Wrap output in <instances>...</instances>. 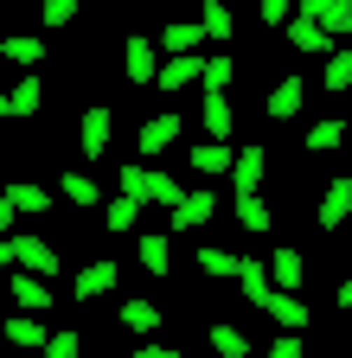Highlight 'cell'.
I'll return each mask as SVG.
<instances>
[{"label":"cell","instance_id":"6da1fadb","mask_svg":"<svg viewBox=\"0 0 352 358\" xmlns=\"http://www.w3.org/2000/svg\"><path fill=\"white\" fill-rule=\"evenodd\" d=\"M0 262H7V268H32V275H45V282L58 275V250L45 237H26V231L20 237H0Z\"/></svg>","mask_w":352,"mask_h":358},{"label":"cell","instance_id":"7a4b0ae2","mask_svg":"<svg viewBox=\"0 0 352 358\" xmlns=\"http://www.w3.org/2000/svg\"><path fill=\"white\" fill-rule=\"evenodd\" d=\"M20 211H26V217L52 211V192H45V186H32V179H7V192H0V231H13Z\"/></svg>","mask_w":352,"mask_h":358},{"label":"cell","instance_id":"3957f363","mask_svg":"<svg viewBox=\"0 0 352 358\" xmlns=\"http://www.w3.org/2000/svg\"><path fill=\"white\" fill-rule=\"evenodd\" d=\"M122 71H128V83H154L160 77V45L148 32H128L122 38Z\"/></svg>","mask_w":352,"mask_h":358},{"label":"cell","instance_id":"277c9868","mask_svg":"<svg viewBox=\"0 0 352 358\" xmlns=\"http://www.w3.org/2000/svg\"><path fill=\"white\" fill-rule=\"evenodd\" d=\"M301 103H307V83L282 71V77L269 83V96H262V115H269V122H295V115H301Z\"/></svg>","mask_w":352,"mask_h":358},{"label":"cell","instance_id":"5b68a950","mask_svg":"<svg viewBox=\"0 0 352 358\" xmlns=\"http://www.w3.org/2000/svg\"><path fill=\"white\" fill-rule=\"evenodd\" d=\"M38 109H45V77H20L7 96H0V115L7 122H32Z\"/></svg>","mask_w":352,"mask_h":358},{"label":"cell","instance_id":"8992f818","mask_svg":"<svg viewBox=\"0 0 352 358\" xmlns=\"http://www.w3.org/2000/svg\"><path fill=\"white\" fill-rule=\"evenodd\" d=\"M109 128H115V115L97 103V109H83V122H77V148H83V160H103L109 154Z\"/></svg>","mask_w":352,"mask_h":358},{"label":"cell","instance_id":"52a82bcc","mask_svg":"<svg viewBox=\"0 0 352 358\" xmlns=\"http://www.w3.org/2000/svg\"><path fill=\"white\" fill-rule=\"evenodd\" d=\"M115 282H122V268L103 256V262H90V268H77V275H71V301H103Z\"/></svg>","mask_w":352,"mask_h":358},{"label":"cell","instance_id":"ba28073f","mask_svg":"<svg viewBox=\"0 0 352 358\" xmlns=\"http://www.w3.org/2000/svg\"><path fill=\"white\" fill-rule=\"evenodd\" d=\"M262 179H269V148H244L231 166V192L250 199V192H262Z\"/></svg>","mask_w":352,"mask_h":358},{"label":"cell","instance_id":"9c48e42d","mask_svg":"<svg viewBox=\"0 0 352 358\" xmlns=\"http://www.w3.org/2000/svg\"><path fill=\"white\" fill-rule=\"evenodd\" d=\"M346 217H352V179H327V192L314 205V224H321V231H339Z\"/></svg>","mask_w":352,"mask_h":358},{"label":"cell","instance_id":"30bf717a","mask_svg":"<svg viewBox=\"0 0 352 358\" xmlns=\"http://www.w3.org/2000/svg\"><path fill=\"white\" fill-rule=\"evenodd\" d=\"M135 262H141V275L167 282V275H173V237H167V231H148V237L135 243Z\"/></svg>","mask_w":352,"mask_h":358},{"label":"cell","instance_id":"8fae6325","mask_svg":"<svg viewBox=\"0 0 352 358\" xmlns=\"http://www.w3.org/2000/svg\"><path fill=\"white\" fill-rule=\"evenodd\" d=\"M282 32H288V45H295L301 58H333V32H327V26H314V20H301V13H295Z\"/></svg>","mask_w":352,"mask_h":358},{"label":"cell","instance_id":"7c38bea8","mask_svg":"<svg viewBox=\"0 0 352 358\" xmlns=\"http://www.w3.org/2000/svg\"><path fill=\"white\" fill-rule=\"evenodd\" d=\"M262 313H269L282 333H307V320H314V313H307V301H301V294H288V288H276L269 301H262Z\"/></svg>","mask_w":352,"mask_h":358},{"label":"cell","instance_id":"4fadbf2b","mask_svg":"<svg viewBox=\"0 0 352 358\" xmlns=\"http://www.w3.org/2000/svg\"><path fill=\"white\" fill-rule=\"evenodd\" d=\"M0 333H7V339H13L20 352H45V345H52V327H45V320H38V313H26V307H20V313H13V320H7V327H0Z\"/></svg>","mask_w":352,"mask_h":358},{"label":"cell","instance_id":"5bb4252c","mask_svg":"<svg viewBox=\"0 0 352 358\" xmlns=\"http://www.w3.org/2000/svg\"><path fill=\"white\" fill-rule=\"evenodd\" d=\"M154 83L167 90V96H180V90H186V83H205V58H199V52H186V58H167Z\"/></svg>","mask_w":352,"mask_h":358},{"label":"cell","instance_id":"9a60e30c","mask_svg":"<svg viewBox=\"0 0 352 358\" xmlns=\"http://www.w3.org/2000/svg\"><path fill=\"white\" fill-rule=\"evenodd\" d=\"M135 141H141V154H167L173 141H180V109H167V115H148Z\"/></svg>","mask_w":352,"mask_h":358},{"label":"cell","instance_id":"2e32d148","mask_svg":"<svg viewBox=\"0 0 352 358\" xmlns=\"http://www.w3.org/2000/svg\"><path fill=\"white\" fill-rule=\"evenodd\" d=\"M244 262H250V256L211 250V243H205V250H199V275H205V282H244Z\"/></svg>","mask_w":352,"mask_h":358},{"label":"cell","instance_id":"e0dca14e","mask_svg":"<svg viewBox=\"0 0 352 358\" xmlns=\"http://www.w3.org/2000/svg\"><path fill=\"white\" fill-rule=\"evenodd\" d=\"M269 275H276V288L301 294V288H307V256H301L295 243H282V250H276V262H269Z\"/></svg>","mask_w":352,"mask_h":358},{"label":"cell","instance_id":"ac0fdd59","mask_svg":"<svg viewBox=\"0 0 352 358\" xmlns=\"http://www.w3.org/2000/svg\"><path fill=\"white\" fill-rule=\"evenodd\" d=\"M0 58L20 64V71H38V64H45V38H38V32H13V38H0Z\"/></svg>","mask_w":352,"mask_h":358},{"label":"cell","instance_id":"d6986e66","mask_svg":"<svg viewBox=\"0 0 352 358\" xmlns=\"http://www.w3.org/2000/svg\"><path fill=\"white\" fill-rule=\"evenodd\" d=\"M295 13H301V20H314V26H327V32H346L352 0H295Z\"/></svg>","mask_w":352,"mask_h":358},{"label":"cell","instance_id":"ffe728a7","mask_svg":"<svg viewBox=\"0 0 352 358\" xmlns=\"http://www.w3.org/2000/svg\"><path fill=\"white\" fill-rule=\"evenodd\" d=\"M7 288H13V301H20L26 313H45V307H52V288H45V275H32V268H13V282H7Z\"/></svg>","mask_w":352,"mask_h":358},{"label":"cell","instance_id":"44dd1931","mask_svg":"<svg viewBox=\"0 0 352 358\" xmlns=\"http://www.w3.org/2000/svg\"><path fill=\"white\" fill-rule=\"evenodd\" d=\"M160 52L167 58H186V52H199V45H205V26H180V20H173V26H160Z\"/></svg>","mask_w":352,"mask_h":358},{"label":"cell","instance_id":"7402d4cb","mask_svg":"<svg viewBox=\"0 0 352 358\" xmlns=\"http://www.w3.org/2000/svg\"><path fill=\"white\" fill-rule=\"evenodd\" d=\"M218 211V192H186V205L173 211V231H199V224H211Z\"/></svg>","mask_w":352,"mask_h":358},{"label":"cell","instance_id":"603a6c76","mask_svg":"<svg viewBox=\"0 0 352 358\" xmlns=\"http://www.w3.org/2000/svg\"><path fill=\"white\" fill-rule=\"evenodd\" d=\"M231 166H237L231 141H205V148H192V173H205V179H218V173H231Z\"/></svg>","mask_w":352,"mask_h":358},{"label":"cell","instance_id":"cb8c5ba5","mask_svg":"<svg viewBox=\"0 0 352 358\" xmlns=\"http://www.w3.org/2000/svg\"><path fill=\"white\" fill-rule=\"evenodd\" d=\"M199 26H205V38L231 45V32H237V13L225 7V0H205V7H199Z\"/></svg>","mask_w":352,"mask_h":358},{"label":"cell","instance_id":"d4e9b609","mask_svg":"<svg viewBox=\"0 0 352 358\" xmlns=\"http://www.w3.org/2000/svg\"><path fill=\"white\" fill-rule=\"evenodd\" d=\"M58 192H64V199H71L77 211H90V205H103V186H97L90 173H64V179H58Z\"/></svg>","mask_w":352,"mask_h":358},{"label":"cell","instance_id":"484cf974","mask_svg":"<svg viewBox=\"0 0 352 358\" xmlns=\"http://www.w3.org/2000/svg\"><path fill=\"white\" fill-rule=\"evenodd\" d=\"M231 128H237L231 96H205V134H211V141H231Z\"/></svg>","mask_w":352,"mask_h":358},{"label":"cell","instance_id":"4316f807","mask_svg":"<svg viewBox=\"0 0 352 358\" xmlns=\"http://www.w3.org/2000/svg\"><path fill=\"white\" fill-rule=\"evenodd\" d=\"M122 327H128V333H141V339H154L160 307H154V301H122Z\"/></svg>","mask_w":352,"mask_h":358},{"label":"cell","instance_id":"83f0119b","mask_svg":"<svg viewBox=\"0 0 352 358\" xmlns=\"http://www.w3.org/2000/svg\"><path fill=\"white\" fill-rule=\"evenodd\" d=\"M135 217H141V199L115 192V199L103 205V231H135Z\"/></svg>","mask_w":352,"mask_h":358},{"label":"cell","instance_id":"f1b7e54d","mask_svg":"<svg viewBox=\"0 0 352 358\" xmlns=\"http://www.w3.org/2000/svg\"><path fill=\"white\" fill-rule=\"evenodd\" d=\"M205 339H211V352H218V358H250V339H244V333H237L231 320H218V327H211Z\"/></svg>","mask_w":352,"mask_h":358},{"label":"cell","instance_id":"f546056e","mask_svg":"<svg viewBox=\"0 0 352 358\" xmlns=\"http://www.w3.org/2000/svg\"><path fill=\"white\" fill-rule=\"evenodd\" d=\"M154 186H160V173H154V166H122V192H128V199L154 205Z\"/></svg>","mask_w":352,"mask_h":358},{"label":"cell","instance_id":"4dcf8cb0","mask_svg":"<svg viewBox=\"0 0 352 358\" xmlns=\"http://www.w3.org/2000/svg\"><path fill=\"white\" fill-rule=\"evenodd\" d=\"M237 224L244 231H276V211L262 205V192H250V199H237Z\"/></svg>","mask_w":352,"mask_h":358},{"label":"cell","instance_id":"1f68e13d","mask_svg":"<svg viewBox=\"0 0 352 358\" xmlns=\"http://www.w3.org/2000/svg\"><path fill=\"white\" fill-rule=\"evenodd\" d=\"M231 77H237L231 52H218V58H205V96H225V90H231Z\"/></svg>","mask_w":352,"mask_h":358},{"label":"cell","instance_id":"d6a6232c","mask_svg":"<svg viewBox=\"0 0 352 358\" xmlns=\"http://www.w3.org/2000/svg\"><path fill=\"white\" fill-rule=\"evenodd\" d=\"M339 141H346V122H333V115H327V122H314V128H307V154H333Z\"/></svg>","mask_w":352,"mask_h":358},{"label":"cell","instance_id":"836d02e7","mask_svg":"<svg viewBox=\"0 0 352 358\" xmlns=\"http://www.w3.org/2000/svg\"><path fill=\"white\" fill-rule=\"evenodd\" d=\"M327 90L339 96V90H352V52H333L327 58Z\"/></svg>","mask_w":352,"mask_h":358},{"label":"cell","instance_id":"e575fe53","mask_svg":"<svg viewBox=\"0 0 352 358\" xmlns=\"http://www.w3.org/2000/svg\"><path fill=\"white\" fill-rule=\"evenodd\" d=\"M83 13V0H45V13H38V26H71Z\"/></svg>","mask_w":352,"mask_h":358},{"label":"cell","instance_id":"d590c367","mask_svg":"<svg viewBox=\"0 0 352 358\" xmlns=\"http://www.w3.org/2000/svg\"><path fill=\"white\" fill-rule=\"evenodd\" d=\"M256 13H262V26H288L295 20V0H256Z\"/></svg>","mask_w":352,"mask_h":358},{"label":"cell","instance_id":"8d00e7d4","mask_svg":"<svg viewBox=\"0 0 352 358\" xmlns=\"http://www.w3.org/2000/svg\"><path fill=\"white\" fill-rule=\"evenodd\" d=\"M45 358H83V333H52Z\"/></svg>","mask_w":352,"mask_h":358},{"label":"cell","instance_id":"74e56055","mask_svg":"<svg viewBox=\"0 0 352 358\" xmlns=\"http://www.w3.org/2000/svg\"><path fill=\"white\" fill-rule=\"evenodd\" d=\"M301 352H307V345H301V333H276L262 358H301Z\"/></svg>","mask_w":352,"mask_h":358},{"label":"cell","instance_id":"f35d334b","mask_svg":"<svg viewBox=\"0 0 352 358\" xmlns=\"http://www.w3.org/2000/svg\"><path fill=\"white\" fill-rule=\"evenodd\" d=\"M135 358H186V352H180V345H160V339H141Z\"/></svg>","mask_w":352,"mask_h":358},{"label":"cell","instance_id":"ab89813d","mask_svg":"<svg viewBox=\"0 0 352 358\" xmlns=\"http://www.w3.org/2000/svg\"><path fill=\"white\" fill-rule=\"evenodd\" d=\"M333 301H339V313H352V282H339V288H333Z\"/></svg>","mask_w":352,"mask_h":358},{"label":"cell","instance_id":"60d3db41","mask_svg":"<svg viewBox=\"0 0 352 358\" xmlns=\"http://www.w3.org/2000/svg\"><path fill=\"white\" fill-rule=\"evenodd\" d=\"M346 32H352V20H346Z\"/></svg>","mask_w":352,"mask_h":358},{"label":"cell","instance_id":"b9f144b4","mask_svg":"<svg viewBox=\"0 0 352 358\" xmlns=\"http://www.w3.org/2000/svg\"><path fill=\"white\" fill-rule=\"evenodd\" d=\"M346 250H352V243H346Z\"/></svg>","mask_w":352,"mask_h":358}]
</instances>
